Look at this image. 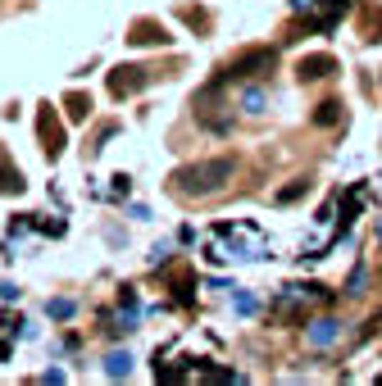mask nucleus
Wrapping results in <instances>:
<instances>
[{
    "label": "nucleus",
    "instance_id": "9",
    "mask_svg": "<svg viewBox=\"0 0 382 386\" xmlns=\"http://www.w3.org/2000/svg\"><path fill=\"white\" fill-rule=\"evenodd\" d=\"M23 186H28V182H23V173H19L14 164H9L5 146H0V191H5V195H19Z\"/></svg>",
    "mask_w": 382,
    "mask_h": 386
},
{
    "label": "nucleus",
    "instance_id": "20",
    "mask_svg": "<svg viewBox=\"0 0 382 386\" xmlns=\"http://www.w3.org/2000/svg\"><path fill=\"white\" fill-rule=\"evenodd\" d=\"M0 300H19V286L14 282H0Z\"/></svg>",
    "mask_w": 382,
    "mask_h": 386
},
{
    "label": "nucleus",
    "instance_id": "22",
    "mask_svg": "<svg viewBox=\"0 0 382 386\" xmlns=\"http://www.w3.org/2000/svg\"><path fill=\"white\" fill-rule=\"evenodd\" d=\"M378 232H382V228H378Z\"/></svg>",
    "mask_w": 382,
    "mask_h": 386
},
{
    "label": "nucleus",
    "instance_id": "16",
    "mask_svg": "<svg viewBox=\"0 0 382 386\" xmlns=\"http://www.w3.org/2000/svg\"><path fill=\"white\" fill-rule=\"evenodd\" d=\"M237 314H260V295H251V291H237Z\"/></svg>",
    "mask_w": 382,
    "mask_h": 386
},
{
    "label": "nucleus",
    "instance_id": "5",
    "mask_svg": "<svg viewBox=\"0 0 382 386\" xmlns=\"http://www.w3.org/2000/svg\"><path fill=\"white\" fill-rule=\"evenodd\" d=\"M36 136H41V151L59 159V151H64V123H59L51 105H41V114H36Z\"/></svg>",
    "mask_w": 382,
    "mask_h": 386
},
{
    "label": "nucleus",
    "instance_id": "8",
    "mask_svg": "<svg viewBox=\"0 0 382 386\" xmlns=\"http://www.w3.org/2000/svg\"><path fill=\"white\" fill-rule=\"evenodd\" d=\"M132 46H169L174 36H169L159 23H151V19H141V23H132V36H128Z\"/></svg>",
    "mask_w": 382,
    "mask_h": 386
},
{
    "label": "nucleus",
    "instance_id": "18",
    "mask_svg": "<svg viewBox=\"0 0 382 386\" xmlns=\"http://www.w3.org/2000/svg\"><path fill=\"white\" fill-rule=\"evenodd\" d=\"M73 309H78V305H73V300H51V305H46V314H51V318H59V322H64V318H73Z\"/></svg>",
    "mask_w": 382,
    "mask_h": 386
},
{
    "label": "nucleus",
    "instance_id": "12",
    "mask_svg": "<svg viewBox=\"0 0 382 386\" xmlns=\"http://www.w3.org/2000/svg\"><path fill=\"white\" fill-rule=\"evenodd\" d=\"M69 118H91V96H82V91H73L69 96Z\"/></svg>",
    "mask_w": 382,
    "mask_h": 386
},
{
    "label": "nucleus",
    "instance_id": "11",
    "mask_svg": "<svg viewBox=\"0 0 382 386\" xmlns=\"http://www.w3.org/2000/svg\"><path fill=\"white\" fill-rule=\"evenodd\" d=\"M128 372H132V355L128 350H114L105 359V377H128Z\"/></svg>",
    "mask_w": 382,
    "mask_h": 386
},
{
    "label": "nucleus",
    "instance_id": "3",
    "mask_svg": "<svg viewBox=\"0 0 382 386\" xmlns=\"http://www.w3.org/2000/svg\"><path fill=\"white\" fill-rule=\"evenodd\" d=\"M332 295L323 291V286H282V295H278V309L282 314H291V318H301L305 309H314V305H328Z\"/></svg>",
    "mask_w": 382,
    "mask_h": 386
},
{
    "label": "nucleus",
    "instance_id": "15",
    "mask_svg": "<svg viewBox=\"0 0 382 386\" xmlns=\"http://www.w3.org/2000/svg\"><path fill=\"white\" fill-rule=\"evenodd\" d=\"M241 109H246V114H264V91H260V86H251V91L241 96Z\"/></svg>",
    "mask_w": 382,
    "mask_h": 386
},
{
    "label": "nucleus",
    "instance_id": "13",
    "mask_svg": "<svg viewBox=\"0 0 382 386\" xmlns=\"http://www.w3.org/2000/svg\"><path fill=\"white\" fill-rule=\"evenodd\" d=\"M337 118H341V105H337V101H328V105L314 109V123H318V128H332Z\"/></svg>",
    "mask_w": 382,
    "mask_h": 386
},
{
    "label": "nucleus",
    "instance_id": "1",
    "mask_svg": "<svg viewBox=\"0 0 382 386\" xmlns=\"http://www.w3.org/2000/svg\"><path fill=\"white\" fill-rule=\"evenodd\" d=\"M232 173H237V159H228V155L201 159V164H182L174 173V191L178 195H214L232 182Z\"/></svg>",
    "mask_w": 382,
    "mask_h": 386
},
{
    "label": "nucleus",
    "instance_id": "21",
    "mask_svg": "<svg viewBox=\"0 0 382 386\" xmlns=\"http://www.w3.org/2000/svg\"><path fill=\"white\" fill-rule=\"evenodd\" d=\"M128 186H132V178H128V173H119V178H114V195H128Z\"/></svg>",
    "mask_w": 382,
    "mask_h": 386
},
{
    "label": "nucleus",
    "instance_id": "6",
    "mask_svg": "<svg viewBox=\"0 0 382 386\" xmlns=\"http://www.w3.org/2000/svg\"><path fill=\"white\" fill-rule=\"evenodd\" d=\"M146 82H151V78H146V68H137V64H119L114 73H109V91H114L119 101H123V96H137Z\"/></svg>",
    "mask_w": 382,
    "mask_h": 386
},
{
    "label": "nucleus",
    "instance_id": "14",
    "mask_svg": "<svg viewBox=\"0 0 382 386\" xmlns=\"http://www.w3.org/2000/svg\"><path fill=\"white\" fill-rule=\"evenodd\" d=\"M310 191V178H301V182H291V186H282L278 191V205H291V200H301V195Z\"/></svg>",
    "mask_w": 382,
    "mask_h": 386
},
{
    "label": "nucleus",
    "instance_id": "4",
    "mask_svg": "<svg viewBox=\"0 0 382 386\" xmlns=\"http://www.w3.org/2000/svg\"><path fill=\"white\" fill-rule=\"evenodd\" d=\"M278 64V55L268 51V46H255V51H246V55H237L228 64V73H223V82H237V78H251V73H268Z\"/></svg>",
    "mask_w": 382,
    "mask_h": 386
},
{
    "label": "nucleus",
    "instance_id": "19",
    "mask_svg": "<svg viewBox=\"0 0 382 386\" xmlns=\"http://www.w3.org/2000/svg\"><path fill=\"white\" fill-rule=\"evenodd\" d=\"M174 295L187 305V300H191V278H178V282H174Z\"/></svg>",
    "mask_w": 382,
    "mask_h": 386
},
{
    "label": "nucleus",
    "instance_id": "7",
    "mask_svg": "<svg viewBox=\"0 0 382 386\" xmlns=\"http://www.w3.org/2000/svg\"><path fill=\"white\" fill-rule=\"evenodd\" d=\"M305 341H310L314 350H328V345L341 341V322H337V318H314L310 332H305Z\"/></svg>",
    "mask_w": 382,
    "mask_h": 386
},
{
    "label": "nucleus",
    "instance_id": "2",
    "mask_svg": "<svg viewBox=\"0 0 382 386\" xmlns=\"http://www.w3.org/2000/svg\"><path fill=\"white\" fill-rule=\"evenodd\" d=\"M218 241H232V259H268V245H264V232L251 228V223H223L214 228Z\"/></svg>",
    "mask_w": 382,
    "mask_h": 386
},
{
    "label": "nucleus",
    "instance_id": "10",
    "mask_svg": "<svg viewBox=\"0 0 382 386\" xmlns=\"http://www.w3.org/2000/svg\"><path fill=\"white\" fill-rule=\"evenodd\" d=\"M332 68H337V59H332V55H310V59H301V78H305V82L328 78Z\"/></svg>",
    "mask_w": 382,
    "mask_h": 386
},
{
    "label": "nucleus",
    "instance_id": "17",
    "mask_svg": "<svg viewBox=\"0 0 382 386\" xmlns=\"http://www.w3.org/2000/svg\"><path fill=\"white\" fill-rule=\"evenodd\" d=\"M364 286H368V268L360 264V268H355V273H351V282H346V295H360V291H364Z\"/></svg>",
    "mask_w": 382,
    "mask_h": 386
}]
</instances>
